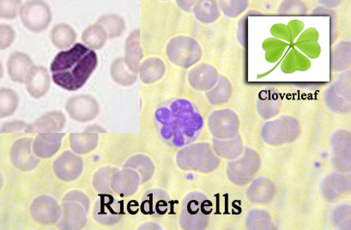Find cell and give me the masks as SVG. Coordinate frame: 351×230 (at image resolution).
<instances>
[{
	"instance_id": "6da1fadb",
	"label": "cell",
	"mask_w": 351,
	"mask_h": 230,
	"mask_svg": "<svg viewBox=\"0 0 351 230\" xmlns=\"http://www.w3.org/2000/svg\"><path fill=\"white\" fill-rule=\"evenodd\" d=\"M161 136L175 146H183L196 139L203 126L199 113L186 100H176L156 113Z\"/></svg>"
},
{
	"instance_id": "7a4b0ae2",
	"label": "cell",
	"mask_w": 351,
	"mask_h": 230,
	"mask_svg": "<svg viewBox=\"0 0 351 230\" xmlns=\"http://www.w3.org/2000/svg\"><path fill=\"white\" fill-rule=\"evenodd\" d=\"M98 64L97 54L81 43L58 54L50 65L53 80L68 91H76L86 84Z\"/></svg>"
},
{
	"instance_id": "3957f363",
	"label": "cell",
	"mask_w": 351,
	"mask_h": 230,
	"mask_svg": "<svg viewBox=\"0 0 351 230\" xmlns=\"http://www.w3.org/2000/svg\"><path fill=\"white\" fill-rule=\"evenodd\" d=\"M213 205L206 195L192 192L183 199L180 223L184 229H206L209 223Z\"/></svg>"
},
{
	"instance_id": "277c9868",
	"label": "cell",
	"mask_w": 351,
	"mask_h": 230,
	"mask_svg": "<svg viewBox=\"0 0 351 230\" xmlns=\"http://www.w3.org/2000/svg\"><path fill=\"white\" fill-rule=\"evenodd\" d=\"M90 199L80 191H71L62 200V216L58 228L62 229H81L87 223V213L90 209Z\"/></svg>"
},
{
	"instance_id": "5b68a950",
	"label": "cell",
	"mask_w": 351,
	"mask_h": 230,
	"mask_svg": "<svg viewBox=\"0 0 351 230\" xmlns=\"http://www.w3.org/2000/svg\"><path fill=\"white\" fill-rule=\"evenodd\" d=\"M19 16L26 29L33 33H40L49 27L53 15L47 3L29 1L20 8Z\"/></svg>"
},
{
	"instance_id": "8992f818",
	"label": "cell",
	"mask_w": 351,
	"mask_h": 230,
	"mask_svg": "<svg viewBox=\"0 0 351 230\" xmlns=\"http://www.w3.org/2000/svg\"><path fill=\"white\" fill-rule=\"evenodd\" d=\"M197 49L199 45L192 38L179 36L168 44L167 54L173 64L187 68L197 60Z\"/></svg>"
},
{
	"instance_id": "52a82bcc",
	"label": "cell",
	"mask_w": 351,
	"mask_h": 230,
	"mask_svg": "<svg viewBox=\"0 0 351 230\" xmlns=\"http://www.w3.org/2000/svg\"><path fill=\"white\" fill-rule=\"evenodd\" d=\"M124 215L123 201L119 200L112 195H102L95 203L93 218L101 225H117L124 218Z\"/></svg>"
},
{
	"instance_id": "ba28073f",
	"label": "cell",
	"mask_w": 351,
	"mask_h": 230,
	"mask_svg": "<svg viewBox=\"0 0 351 230\" xmlns=\"http://www.w3.org/2000/svg\"><path fill=\"white\" fill-rule=\"evenodd\" d=\"M32 137H23L15 141L11 148V161L20 171L30 172L36 170L40 163L39 157L34 153Z\"/></svg>"
},
{
	"instance_id": "9c48e42d",
	"label": "cell",
	"mask_w": 351,
	"mask_h": 230,
	"mask_svg": "<svg viewBox=\"0 0 351 230\" xmlns=\"http://www.w3.org/2000/svg\"><path fill=\"white\" fill-rule=\"evenodd\" d=\"M30 213L37 222L43 225H52L59 222L62 209L58 202L50 196L42 195L34 199Z\"/></svg>"
},
{
	"instance_id": "30bf717a",
	"label": "cell",
	"mask_w": 351,
	"mask_h": 230,
	"mask_svg": "<svg viewBox=\"0 0 351 230\" xmlns=\"http://www.w3.org/2000/svg\"><path fill=\"white\" fill-rule=\"evenodd\" d=\"M68 115L77 122L85 123L97 118L100 106L97 100L90 95L73 96L66 104Z\"/></svg>"
},
{
	"instance_id": "8fae6325",
	"label": "cell",
	"mask_w": 351,
	"mask_h": 230,
	"mask_svg": "<svg viewBox=\"0 0 351 230\" xmlns=\"http://www.w3.org/2000/svg\"><path fill=\"white\" fill-rule=\"evenodd\" d=\"M54 174L64 182L77 180L84 170L83 159L70 150L64 151L57 157L53 165Z\"/></svg>"
},
{
	"instance_id": "7c38bea8",
	"label": "cell",
	"mask_w": 351,
	"mask_h": 230,
	"mask_svg": "<svg viewBox=\"0 0 351 230\" xmlns=\"http://www.w3.org/2000/svg\"><path fill=\"white\" fill-rule=\"evenodd\" d=\"M27 91L32 97L39 99L49 92L50 89V76L43 65H34L27 76L25 80Z\"/></svg>"
},
{
	"instance_id": "4fadbf2b",
	"label": "cell",
	"mask_w": 351,
	"mask_h": 230,
	"mask_svg": "<svg viewBox=\"0 0 351 230\" xmlns=\"http://www.w3.org/2000/svg\"><path fill=\"white\" fill-rule=\"evenodd\" d=\"M169 204V196L165 191L152 189L143 196L141 209L145 215L160 216L168 211Z\"/></svg>"
},
{
	"instance_id": "5bb4252c",
	"label": "cell",
	"mask_w": 351,
	"mask_h": 230,
	"mask_svg": "<svg viewBox=\"0 0 351 230\" xmlns=\"http://www.w3.org/2000/svg\"><path fill=\"white\" fill-rule=\"evenodd\" d=\"M66 118L62 112L53 111L45 113L30 124L26 133H56L66 126Z\"/></svg>"
},
{
	"instance_id": "9a60e30c",
	"label": "cell",
	"mask_w": 351,
	"mask_h": 230,
	"mask_svg": "<svg viewBox=\"0 0 351 230\" xmlns=\"http://www.w3.org/2000/svg\"><path fill=\"white\" fill-rule=\"evenodd\" d=\"M141 177L137 172L132 170H116L112 174L111 188L114 194L129 196L137 192Z\"/></svg>"
},
{
	"instance_id": "2e32d148",
	"label": "cell",
	"mask_w": 351,
	"mask_h": 230,
	"mask_svg": "<svg viewBox=\"0 0 351 230\" xmlns=\"http://www.w3.org/2000/svg\"><path fill=\"white\" fill-rule=\"evenodd\" d=\"M64 133H39L34 140L33 150L36 157L49 159L60 150Z\"/></svg>"
},
{
	"instance_id": "e0dca14e",
	"label": "cell",
	"mask_w": 351,
	"mask_h": 230,
	"mask_svg": "<svg viewBox=\"0 0 351 230\" xmlns=\"http://www.w3.org/2000/svg\"><path fill=\"white\" fill-rule=\"evenodd\" d=\"M34 64L32 58L23 51H15L9 57L8 71L13 82L23 84Z\"/></svg>"
},
{
	"instance_id": "ac0fdd59",
	"label": "cell",
	"mask_w": 351,
	"mask_h": 230,
	"mask_svg": "<svg viewBox=\"0 0 351 230\" xmlns=\"http://www.w3.org/2000/svg\"><path fill=\"white\" fill-rule=\"evenodd\" d=\"M51 41L58 49L64 50L73 46L77 39L76 31L67 23L56 24L51 30Z\"/></svg>"
},
{
	"instance_id": "d6986e66",
	"label": "cell",
	"mask_w": 351,
	"mask_h": 230,
	"mask_svg": "<svg viewBox=\"0 0 351 230\" xmlns=\"http://www.w3.org/2000/svg\"><path fill=\"white\" fill-rule=\"evenodd\" d=\"M165 65L158 58H151L146 60L141 65V73L142 81L145 84H153L158 82L165 75Z\"/></svg>"
},
{
	"instance_id": "ffe728a7",
	"label": "cell",
	"mask_w": 351,
	"mask_h": 230,
	"mask_svg": "<svg viewBox=\"0 0 351 230\" xmlns=\"http://www.w3.org/2000/svg\"><path fill=\"white\" fill-rule=\"evenodd\" d=\"M71 149L77 154L91 152L97 146L99 137L97 134L71 133L69 137Z\"/></svg>"
},
{
	"instance_id": "44dd1931",
	"label": "cell",
	"mask_w": 351,
	"mask_h": 230,
	"mask_svg": "<svg viewBox=\"0 0 351 230\" xmlns=\"http://www.w3.org/2000/svg\"><path fill=\"white\" fill-rule=\"evenodd\" d=\"M19 96L13 89L2 88L0 91V115L1 118H8L18 109Z\"/></svg>"
},
{
	"instance_id": "7402d4cb",
	"label": "cell",
	"mask_w": 351,
	"mask_h": 230,
	"mask_svg": "<svg viewBox=\"0 0 351 230\" xmlns=\"http://www.w3.org/2000/svg\"><path fill=\"white\" fill-rule=\"evenodd\" d=\"M84 43L93 49H100L108 39V33L100 24L88 27L83 33Z\"/></svg>"
},
{
	"instance_id": "603a6c76",
	"label": "cell",
	"mask_w": 351,
	"mask_h": 230,
	"mask_svg": "<svg viewBox=\"0 0 351 230\" xmlns=\"http://www.w3.org/2000/svg\"><path fill=\"white\" fill-rule=\"evenodd\" d=\"M117 170V168L105 167L100 168L93 177V185L100 194H114L111 188V180L112 174Z\"/></svg>"
},
{
	"instance_id": "cb8c5ba5",
	"label": "cell",
	"mask_w": 351,
	"mask_h": 230,
	"mask_svg": "<svg viewBox=\"0 0 351 230\" xmlns=\"http://www.w3.org/2000/svg\"><path fill=\"white\" fill-rule=\"evenodd\" d=\"M125 168H135L141 174L142 182H145L152 178L153 172H154V166L149 158L145 156L143 164H141V154L134 156L128 161L125 164Z\"/></svg>"
},
{
	"instance_id": "d4e9b609",
	"label": "cell",
	"mask_w": 351,
	"mask_h": 230,
	"mask_svg": "<svg viewBox=\"0 0 351 230\" xmlns=\"http://www.w3.org/2000/svg\"><path fill=\"white\" fill-rule=\"evenodd\" d=\"M99 23L102 27L107 29V32L110 38L121 36L125 29V23L120 16L116 15H106L102 16Z\"/></svg>"
},
{
	"instance_id": "484cf974",
	"label": "cell",
	"mask_w": 351,
	"mask_h": 230,
	"mask_svg": "<svg viewBox=\"0 0 351 230\" xmlns=\"http://www.w3.org/2000/svg\"><path fill=\"white\" fill-rule=\"evenodd\" d=\"M111 74L114 80L122 85L132 84L136 82V79H137L136 75L129 74L128 72L125 71L123 61H122L121 58H118L117 60H115L114 63H112Z\"/></svg>"
},
{
	"instance_id": "4316f807",
	"label": "cell",
	"mask_w": 351,
	"mask_h": 230,
	"mask_svg": "<svg viewBox=\"0 0 351 230\" xmlns=\"http://www.w3.org/2000/svg\"><path fill=\"white\" fill-rule=\"evenodd\" d=\"M1 9H0V15L1 19L12 20L16 19L20 12L19 7L21 5V1H8L2 0L0 2Z\"/></svg>"
},
{
	"instance_id": "83f0119b",
	"label": "cell",
	"mask_w": 351,
	"mask_h": 230,
	"mask_svg": "<svg viewBox=\"0 0 351 230\" xmlns=\"http://www.w3.org/2000/svg\"><path fill=\"white\" fill-rule=\"evenodd\" d=\"M0 32H1V38H0L1 39L0 41V43H0L1 49H8L14 43L16 37L15 30L8 24L2 23L1 27H0Z\"/></svg>"
},
{
	"instance_id": "f1b7e54d",
	"label": "cell",
	"mask_w": 351,
	"mask_h": 230,
	"mask_svg": "<svg viewBox=\"0 0 351 230\" xmlns=\"http://www.w3.org/2000/svg\"><path fill=\"white\" fill-rule=\"evenodd\" d=\"M28 124L21 122V120H16V122H12L5 124L1 126L2 133H16L25 132L28 128Z\"/></svg>"
}]
</instances>
